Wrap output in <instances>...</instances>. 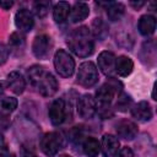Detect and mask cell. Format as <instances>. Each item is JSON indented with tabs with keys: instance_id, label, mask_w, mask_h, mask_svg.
Returning <instances> with one entry per match:
<instances>
[{
	"instance_id": "26",
	"label": "cell",
	"mask_w": 157,
	"mask_h": 157,
	"mask_svg": "<svg viewBox=\"0 0 157 157\" xmlns=\"http://www.w3.org/2000/svg\"><path fill=\"white\" fill-rule=\"evenodd\" d=\"M50 9V1H36L33 2V12L37 17L44 18Z\"/></svg>"
},
{
	"instance_id": "19",
	"label": "cell",
	"mask_w": 157,
	"mask_h": 157,
	"mask_svg": "<svg viewBox=\"0 0 157 157\" xmlns=\"http://www.w3.org/2000/svg\"><path fill=\"white\" fill-rule=\"evenodd\" d=\"M90 13V7L86 2H82V1H77L74 4V6L71 7L70 10V18L74 23H77V22H81L83 21Z\"/></svg>"
},
{
	"instance_id": "32",
	"label": "cell",
	"mask_w": 157,
	"mask_h": 157,
	"mask_svg": "<svg viewBox=\"0 0 157 157\" xmlns=\"http://www.w3.org/2000/svg\"><path fill=\"white\" fill-rule=\"evenodd\" d=\"M5 152H6V142L2 134H0V156H2Z\"/></svg>"
},
{
	"instance_id": "14",
	"label": "cell",
	"mask_w": 157,
	"mask_h": 157,
	"mask_svg": "<svg viewBox=\"0 0 157 157\" xmlns=\"http://www.w3.org/2000/svg\"><path fill=\"white\" fill-rule=\"evenodd\" d=\"M131 115L139 121H148L152 118V108L148 102L141 101L131 107Z\"/></svg>"
},
{
	"instance_id": "18",
	"label": "cell",
	"mask_w": 157,
	"mask_h": 157,
	"mask_svg": "<svg viewBox=\"0 0 157 157\" xmlns=\"http://www.w3.org/2000/svg\"><path fill=\"white\" fill-rule=\"evenodd\" d=\"M134 69V63L129 56L125 55H120L118 58H115V66H114V71L121 76V77H126L132 72Z\"/></svg>"
},
{
	"instance_id": "13",
	"label": "cell",
	"mask_w": 157,
	"mask_h": 157,
	"mask_svg": "<svg viewBox=\"0 0 157 157\" xmlns=\"http://www.w3.org/2000/svg\"><path fill=\"white\" fill-rule=\"evenodd\" d=\"M114 66H115V55L108 50L101 52L98 55V67L101 69V71L104 75L110 76L114 72Z\"/></svg>"
},
{
	"instance_id": "38",
	"label": "cell",
	"mask_w": 157,
	"mask_h": 157,
	"mask_svg": "<svg viewBox=\"0 0 157 157\" xmlns=\"http://www.w3.org/2000/svg\"><path fill=\"white\" fill-rule=\"evenodd\" d=\"M31 157H36V156H34V155H33V156H31Z\"/></svg>"
},
{
	"instance_id": "6",
	"label": "cell",
	"mask_w": 157,
	"mask_h": 157,
	"mask_svg": "<svg viewBox=\"0 0 157 157\" xmlns=\"http://www.w3.org/2000/svg\"><path fill=\"white\" fill-rule=\"evenodd\" d=\"M63 145H64L63 136L58 131L47 132L40 140V150L48 157L55 156L59 152V150L63 147Z\"/></svg>"
},
{
	"instance_id": "8",
	"label": "cell",
	"mask_w": 157,
	"mask_h": 157,
	"mask_svg": "<svg viewBox=\"0 0 157 157\" xmlns=\"http://www.w3.org/2000/svg\"><path fill=\"white\" fill-rule=\"evenodd\" d=\"M53 48L52 38L48 34H39L33 39L32 43V53L37 59L44 60L49 56Z\"/></svg>"
},
{
	"instance_id": "11",
	"label": "cell",
	"mask_w": 157,
	"mask_h": 157,
	"mask_svg": "<svg viewBox=\"0 0 157 157\" xmlns=\"http://www.w3.org/2000/svg\"><path fill=\"white\" fill-rule=\"evenodd\" d=\"M119 140L117 136L112 134H105L102 137L101 141V150L103 152L104 157H114L115 153L119 151Z\"/></svg>"
},
{
	"instance_id": "7",
	"label": "cell",
	"mask_w": 157,
	"mask_h": 157,
	"mask_svg": "<svg viewBox=\"0 0 157 157\" xmlns=\"http://www.w3.org/2000/svg\"><path fill=\"white\" fill-rule=\"evenodd\" d=\"M48 115L50 119V123L53 125H60L66 120L67 117V103L65 102L64 98H56L52 102Z\"/></svg>"
},
{
	"instance_id": "1",
	"label": "cell",
	"mask_w": 157,
	"mask_h": 157,
	"mask_svg": "<svg viewBox=\"0 0 157 157\" xmlns=\"http://www.w3.org/2000/svg\"><path fill=\"white\" fill-rule=\"evenodd\" d=\"M27 77L29 83L37 90V92L44 97L54 96L59 88V83L56 78L43 66L39 65L31 66L27 71Z\"/></svg>"
},
{
	"instance_id": "27",
	"label": "cell",
	"mask_w": 157,
	"mask_h": 157,
	"mask_svg": "<svg viewBox=\"0 0 157 157\" xmlns=\"http://www.w3.org/2000/svg\"><path fill=\"white\" fill-rule=\"evenodd\" d=\"M9 45L12 49H22L25 47V36L21 32H13L9 37Z\"/></svg>"
},
{
	"instance_id": "9",
	"label": "cell",
	"mask_w": 157,
	"mask_h": 157,
	"mask_svg": "<svg viewBox=\"0 0 157 157\" xmlns=\"http://www.w3.org/2000/svg\"><path fill=\"white\" fill-rule=\"evenodd\" d=\"M97 112L96 99L91 94H82L77 101V113L82 119H91Z\"/></svg>"
},
{
	"instance_id": "34",
	"label": "cell",
	"mask_w": 157,
	"mask_h": 157,
	"mask_svg": "<svg viewBox=\"0 0 157 157\" xmlns=\"http://www.w3.org/2000/svg\"><path fill=\"white\" fill-rule=\"evenodd\" d=\"M129 4H130V6H132L135 10H139L140 7H142V6L145 5V1H130Z\"/></svg>"
},
{
	"instance_id": "29",
	"label": "cell",
	"mask_w": 157,
	"mask_h": 157,
	"mask_svg": "<svg viewBox=\"0 0 157 157\" xmlns=\"http://www.w3.org/2000/svg\"><path fill=\"white\" fill-rule=\"evenodd\" d=\"M97 110H98V114L103 118V119H109L114 115V112H113V108L110 107V104H107V105H98L97 107Z\"/></svg>"
},
{
	"instance_id": "15",
	"label": "cell",
	"mask_w": 157,
	"mask_h": 157,
	"mask_svg": "<svg viewBox=\"0 0 157 157\" xmlns=\"http://www.w3.org/2000/svg\"><path fill=\"white\" fill-rule=\"evenodd\" d=\"M6 83H7V88H10L16 94H21L26 88V81L23 76L17 71H12L7 75Z\"/></svg>"
},
{
	"instance_id": "21",
	"label": "cell",
	"mask_w": 157,
	"mask_h": 157,
	"mask_svg": "<svg viewBox=\"0 0 157 157\" xmlns=\"http://www.w3.org/2000/svg\"><path fill=\"white\" fill-rule=\"evenodd\" d=\"M70 10L71 6L69 2L66 1H59L58 4L54 5L53 7V18L56 23H63L67 20L69 15H70Z\"/></svg>"
},
{
	"instance_id": "20",
	"label": "cell",
	"mask_w": 157,
	"mask_h": 157,
	"mask_svg": "<svg viewBox=\"0 0 157 157\" xmlns=\"http://www.w3.org/2000/svg\"><path fill=\"white\" fill-rule=\"evenodd\" d=\"M109 28L107 22H104L101 17H96L91 23V34L98 40H104L108 36Z\"/></svg>"
},
{
	"instance_id": "4",
	"label": "cell",
	"mask_w": 157,
	"mask_h": 157,
	"mask_svg": "<svg viewBox=\"0 0 157 157\" xmlns=\"http://www.w3.org/2000/svg\"><path fill=\"white\" fill-rule=\"evenodd\" d=\"M54 67L61 77H70L75 71V60L64 49H59L54 54Z\"/></svg>"
},
{
	"instance_id": "37",
	"label": "cell",
	"mask_w": 157,
	"mask_h": 157,
	"mask_svg": "<svg viewBox=\"0 0 157 157\" xmlns=\"http://www.w3.org/2000/svg\"><path fill=\"white\" fill-rule=\"evenodd\" d=\"M7 157H16L15 155H10V156H7Z\"/></svg>"
},
{
	"instance_id": "23",
	"label": "cell",
	"mask_w": 157,
	"mask_h": 157,
	"mask_svg": "<svg viewBox=\"0 0 157 157\" xmlns=\"http://www.w3.org/2000/svg\"><path fill=\"white\" fill-rule=\"evenodd\" d=\"M125 13V6L121 2H110L107 7V16L110 21H119Z\"/></svg>"
},
{
	"instance_id": "5",
	"label": "cell",
	"mask_w": 157,
	"mask_h": 157,
	"mask_svg": "<svg viewBox=\"0 0 157 157\" xmlns=\"http://www.w3.org/2000/svg\"><path fill=\"white\" fill-rule=\"evenodd\" d=\"M77 83L82 87H92L98 81V70L92 61H85L77 70Z\"/></svg>"
},
{
	"instance_id": "28",
	"label": "cell",
	"mask_w": 157,
	"mask_h": 157,
	"mask_svg": "<svg viewBox=\"0 0 157 157\" xmlns=\"http://www.w3.org/2000/svg\"><path fill=\"white\" fill-rule=\"evenodd\" d=\"M69 137H70V140L72 141V142H75V144H80V142H83V132H82V130L78 128V126H75L71 131H70V134H69Z\"/></svg>"
},
{
	"instance_id": "10",
	"label": "cell",
	"mask_w": 157,
	"mask_h": 157,
	"mask_svg": "<svg viewBox=\"0 0 157 157\" xmlns=\"http://www.w3.org/2000/svg\"><path fill=\"white\" fill-rule=\"evenodd\" d=\"M15 25L21 33L29 32L34 26L33 13L28 9H20L15 15Z\"/></svg>"
},
{
	"instance_id": "12",
	"label": "cell",
	"mask_w": 157,
	"mask_h": 157,
	"mask_svg": "<svg viewBox=\"0 0 157 157\" xmlns=\"http://www.w3.org/2000/svg\"><path fill=\"white\" fill-rule=\"evenodd\" d=\"M117 134L119 137L124 139V140H132L134 137H136L137 135V125L131 121V120H128V119H124V120H120L118 124H117Z\"/></svg>"
},
{
	"instance_id": "31",
	"label": "cell",
	"mask_w": 157,
	"mask_h": 157,
	"mask_svg": "<svg viewBox=\"0 0 157 157\" xmlns=\"http://www.w3.org/2000/svg\"><path fill=\"white\" fill-rule=\"evenodd\" d=\"M9 56V50L4 44H0V64H4Z\"/></svg>"
},
{
	"instance_id": "35",
	"label": "cell",
	"mask_w": 157,
	"mask_h": 157,
	"mask_svg": "<svg viewBox=\"0 0 157 157\" xmlns=\"http://www.w3.org/2000/svg\"><path fill=\"white\" fill-rule=\"evenodd\" d=\"M5 88H7V83H6V81H0V94L4 93Z\"/></svg>"
},
{
	"instance_id": "2",
	"label": "cell",
	"mask_w": 157,
	"mask_h": 157,
	"mask_svg": "<svg viewBox=\"0 0 157 157\" xmlns=\"http://www.w3.org/2000/svg\"><path fill=\"white\" fill-rule=\"evenodd\" d=\"M67 45L69 49L80 58H87L92 55L94 50L93 37L91 31L86 26H81L75 28L67 37Z\"/></svg>"
},
{
	"instance_id": "16",
	"label": "cell",
	"mask_w": 157,
	"mask_h": 157,
	"mask_svg": "<svg viewBox=\"0 0 157 157\" xmlns=\"http://www.w3.org/2000/svg\"><path fill=\"white\" fill-rule=\"evenodd\" d=\"M137 29L145 37L153 34L156 29V17L152 15H142L137 22Z\"/></svg>"
},
{
	"instance_id": "24",
	"label": "cell",
	"mask_w": 157,
	"mask_h": 157,
	"mask_svg": "<svg viewBox=\"0 0 157 157\" xmlns=\"http://www.w3.org/2000/svg\"><path fill=\"white\" fill-rule=\"evenodd\" d=\"M17 99L13 97H4L0 99V117H6L11 114L17 108Z\"/></svg>"
},
{
	"instance_id": "25",
	"label": "cell",
	"mask_w": 157,
	"mask_h": 157,
	"mask_svg": "<svg viewBox=\"0 0 157 157\" xmlns=\"http://www.w3.org/2000/svg\"><path fill=\"white\" fill-rule=\"evenodd\" d=\"M132 105V99L128 93L120 92L118 94V99L115 103V109H118L119 112H126L128 109H131Z\"/></svg>"
},
{
	"instance_id": "22",
	"label": "cell",
	"mask_w": 157,
	"mask_h": 157,
	"mask_svg": "<svg viewBox=\"0 0 157 157\" xmlns=\"http://www.w3.org/2000/svg\"><path fill=\"white\" fill-rule=\"evenodd\" d=\"M82 150L87 157H97L101 152V144L97 139L88 136L82 142Z\"/></svg>"
},
{
	"instance_id": "17",
	"label": "cell",
	"mask_w": 157,
	"mask_h": 157,
	"mask_svg": "<svg viewBox=\"0 0 157 157\" xmlns=\"http://www.w3.org/2000/svg\"><path fill=\"white\" fill-rule=\"evenodd\" d=\"M141 61L148 66H153L156 63V44L153 40L145 42L140 52Z\"/></svg>"
},
{
	"instance_id": "36",
	"label": "cell",
	"mask_w": 157,
	"mask_h": 157,
	"mask_svg": "<svg viewBox=\"0 0 157 157\" xmlns=\"http://www.w3.org/2000/svg\"><path fill=\"white\" fill-rule=\"evenodd\" d=\"M59 157H72V156H70V155H60Z\"/></svg>"
},
{
	"instance_id": "33",
	"label": "cell",
	"mask_w": 157,
	"mask_h": 157,
	"mask_svg": "<svg viewBox=\"0 0 157 157\" xmlns=\"http://www.w3.org/2000/svg\"><path fill=\"white\" fill-rule=\"evenodd\" d=\"M13 5V1H0V7L2 10H10Z\"/></svg>"
},
{
	"instance_id": "3",
	"label": "cell",
	"mask_w": 157,
	"mask_h": 157,
	"mask_svg": "<svg viewBox=\"0 0 157 157\" xmlns=\"http://www.w3.org/2000/svg\"><path fill=\"white\" fill-rule=\"evenodd\" d=\"M121 88L123 85L120 81L114 77H109V80L104 85H102L96 92V101L98 102V105L110 104L115 94H119L121 92Z\"/></svg>"
},
{
	"instance_id": "30",
	"label": "cell",
	"mask_w": 157,
	"mask_h": 157,
	"mask_svg": "<svg viewBox=\"0 0 157 157\" xmlns=\"http://www.w3.org/2000/svg\"><path fill=\"white\" fill-rule=\"evenodd\" d=\"M115 157H134V152L130 147H121L115 153Z\"/></svg>"
}]
</instances>
